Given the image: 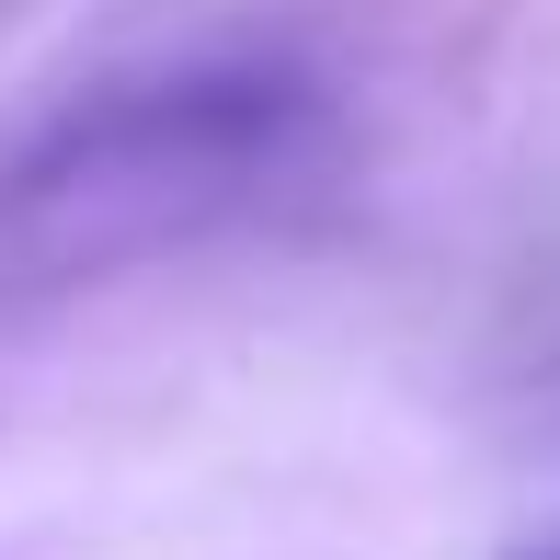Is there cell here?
Segmentation results:
<instances>
[]
</instances>
